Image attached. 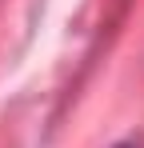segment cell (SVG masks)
<instances>
[{"label": "cell", "instance_id": "obj_1", "mask_svg": "<svg viewBox=\"0 0 144 148\" xmlns=\"http://www.w3.org/2000/svg\"><path fill=\"white\" fill-rule=\"evenodd\" d=\"M120 148H128V144H120Z\"/></svg>", "mask_w": 144, "mask_h": 148}]
</instances>
